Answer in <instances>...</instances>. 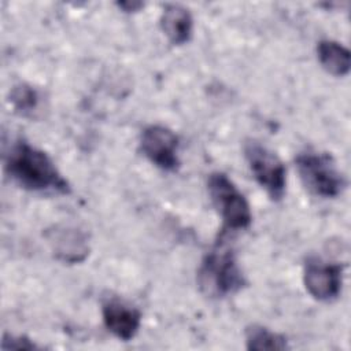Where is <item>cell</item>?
I'll return each instance as SVG.
<instances>
[{
	"label": "cell",
	"mask_w": 351,
	"mask_h": 351,
	"mask_svg": "<svg viewBox=\"0 0 351 351\" xmlns=\"http://www.w3.org/2000/svg\"><path fill=\"white\" fill-rule=\"evenodd\" d=\"M7 176L21 188L30 192L67 195L70 184L43 149L18 140L4 156Z\"/></svg>",
	"instance_id": "6da1fadb"
},
{
	"label": "cell",
	"mask_w": 351,
	"mask_h": 351,
	"mask_svg": "<svg viewBox=\"0 0 351 351\" xmlns=\"http://www.w3.org/2000/svg\"><path fill=\"white\" fill-rule=\"evenodd\" d=\"M247 280L233 250L222 236L204 255L197 269V285L208 298H225L239 292Z\"/></svg>",
	"instance_id": "7a4b0ae2"
},
{
	"label": "cell",
	"mask_w": 351,
	"mask_h": 351,
	"mask_svg": "<svg viewBox=\"0 0 351 351\" xmlns=\"http://www.w3.org/2000/svg\"><path fill=\"white\" fill-rule=\"evenodd\" d=\"M208 195L222 218V232L245 229L252 222L248 200L236 184L222 171H214L207 178Z\"/></svg>",
	"instance_id": "3957f363"
},
{
	"label": "cell",
	"mask_w": 351,
	"mask_h": 351,
	"mask_svg": "<svg viewBox=\"0 0 351 351\" xmlns=\"http://www.w3.org/2000/svg\"><path fill=\"white\" fill-rule=\"evenodd\" d=\"M300 181L308 192L319 197H337L346 188L344 176L328 154L300 152L295 158Z\"/></svg>",
	"instance_id": "277c9868"
},
{
	"label": "cell",
	"mask_w": 351,
	"mask_h": 351,
	"mask_svg": "<svg viewBox=\"0 0 351 351\" xmlns=\"http://www.w3.org/2000/svg\"><path fill=\"white\" fill-rule=\"evenodd\" d=\"M244 156L255 181L269 197L274 202L281 200L287 188V169L282 160L256 140L244 143Z\"/></svg>",
	"instance_id": "5b68a950"
},
{
	"label": "cell",
	"mask_w": 351,
	"mask_h": 351,
	"mask_svg": "<svg viewBox=\"0 0 351 351\" xmlns=\"http://www.w3.org/2000/svg\"><path fill=\"white\" fill-rule=\"evenodd\" d=\"M178 148L177 134L163 125H149L140 136L143 155L163 171H176L180 167Z\"/></svg>",
	"instance_id": "8992f818"
},
{
	"label": "cell",
	"mask_w": 351,
	"mask_h": 351,
	"mask_svg": "<svg viewBox=\"0 0 351 351\" xmlns=\"http://www.w3.org/2000/svg\"><path fill=\"white\" fill-rule=\"evenodd\" d=\"M344 265L321 258H308L303 269V282L311 298L319 302H333L341 293Z\"/></svg>",
	"instance_id": "52a82bcc"
},
{
	"label": "cell",
	"mask_w": 351,
	"mask_h": 351,
	"mask_svg": "<svg viewBox=\"0 0 351 351\" xmlns=\"http://www.w3.org/2000/svg\"><path fill=\"white\" fill-rule=\"evenodd\" d=\"M51 251L63 263H80L89 255V236L71 225H53L44 233Z\"/></svg>",
	"instance_id": "ba28073f"
},
{
	"label": "cell",
	"mask_w": 351,
	"mask_h": 351,
	"mask_svg": "<svg viewBox=\"0 0 351 351\" xmlns=\"http://www.w3.org/2000/svg\"><path fill=\"white\" fill-rule=\"evenodd\" d=\"M104 326L117 339L132 340L141 325V313L119 299H108L101 306Z\"/></svg>",
	"instance_id": "9c48e42d"
},
{
	"label": "cell",
	"mask_w": 351,
	"mask_h": 351,
	"mask_svg": "<svg viewBox=\"0 0 351 351\" xmlns=\"http://www.w3.org/2000/svg\"><path fill=\"white\" fill-rule=\"evenodd\" d=\"M160 27L173 45H184L193 34L192 14L181 4H167L160 15Z\"/></svg>",
	"instance_id": "30bf717a"
},
{
	"label": "cell",
	"mask_w": 351,
	"mask_h": 351,
	"mask_svg": "<svg viewBox=\"0 0 351 351\" xmlns=\"http://www.w3.org/2000/svg\"><path fill=\"white\" fill-rule=\"evenodd\" d=\"M317 56L322 69L335 75L344 77L350 71L351 53L347 47L335 40H321L317 45Z\"/></svg>",
	"instance_id": "8fae6325"
},
{
	"label": "cell",
	"mask_w": 351,
	"mask_h": 351,
	"mask_svg": "<svg viewBox=\"0 0 351 351\" xmlns=\"http://www.w3.org/2000/svg\"><path fill=\"white\" fill-rule=\"evenodd\" d=\"M245 347L254 351L287 350L289 348L287 337L263 325H250L245 328Z\"/></svg>",
	"instance_id": "7c38bea8"
},
{
	"label": "cell",
	"mask_w": 351,
	"mask_h": 351,
	"mask_svg": "<svg viewBox=\"0 0 351 351\" xmlns=\"http://www.w3.org/2000/svg\"><path fill=\"white\" fill-rule=\"evenodd\" d=\"M40 93L29 84L21 82L10 90V103L14 111L22 117H33L40 107Z\"/></svg>",
	"instance_id": "4fadbf2b"
},
{
	"label": "cell",
	"mask_w": 351,
	"mask_h": 351,
	"mask_svg": "<svg viewBox=\"0 0 351 351\" xmlns=\"http://www.w3.org/2000/svg\"><path fill=\"white\" fill-rule=\"evenodd\" d=\"M3 350H33L37 346L25 336H4L1 343Z\"/></svg>",
	"instance_id": "5bb4252c"
},
{
	"label": "cell",
	"mask_w": 351,
	"mask_h": 351,
	"mask_svg": "<svg viewBox=\"0 0 351 351\" xmlns=\"http://www.w3.org/2000/svg\"><path fill=\"white\" fill-rule=\"evenodd\" d=\"M117 5L119 8H122L125 12H136L144 7V3H141V1H121V3H117Z\"/></svg>",
	"instance_id": "9a60e30c"
}]
</instances>
